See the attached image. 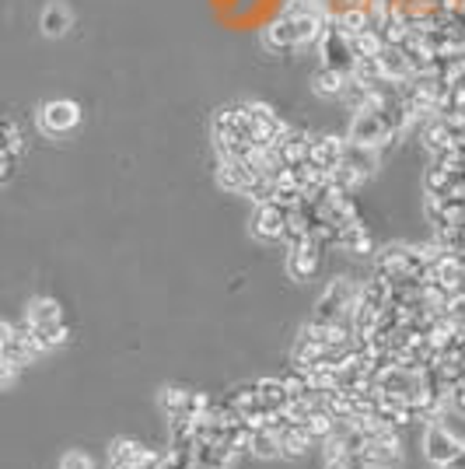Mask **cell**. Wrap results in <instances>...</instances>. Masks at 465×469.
<instances>
[{
  "mask_svg": "<svg viewBox=\"0 0 465 469\" xmlns=\"http://www.w3.org/2000/svg\"><path fill=\"white\" fill-rule=\"evenodd\" d=\"M381 49H385V43H381V32H378L375 25H371V28H364V32L354 39L357 60H360V56H364V60H378V53H381Z\"/></svg>",
  "mask_w": 465,
  "mask_h": 469,
  "instance_id": "603a6c76",
  "label": "cell"
},
{
  "mask_svg": "<svg viewBox=\"0 0 465 469\" xmlns=\"http://www.w3.org/2000/svg\"><path fill=\"white\" fill-rule=\"evenodd\" d=\"M210 396L207 393H189V417H199V413H207L210 410Z\"/></svg>",
  "mask_w": 465,
  "mask_h": 469,
  "instance_id": "83f0119b",
  "label": "cell"
},
{
  "mask_svg": "<svg viewBox=\"0 0 465 469\" xmlns=\"http://www.w3.org/2000/svg\"><path fill=\"white\" fill-rule=\"evenodd\" d=\"M347 70H332V67H318L315 70V77H311V91L318 95V98H339L343 88H347Z\"/></svg>",
  "mask_w": 465,
  "mask_h": 469,
  "instance_id": "9a60e30c",
  "label": "cell"
},
{
  "mask_svg": "<svg viewBox=\"0 0 465 469\" xmlns=\"http://www.w3.org/2000/svg\"><path fill=\"white\" fill-rule=\"evenodd\" d=\"M252 179H259L245 161H235V158H217V182H221L227 193H242L252 186Z\"/></svg>",
  "mask_w": 465,
  "mask_h": 469,
  "instance_id": "30bf717a",
  "label": "cell"
},
{
  "mask_svg": "<svg viewBox=\"0 0 465 469\" xmlns=\"http://www.w3.org/2000/svg\"><path fill=\"white\" fill-rule=\"evenodd\" d=\"M32 326H56V322H64V309H60V301L56 298H35L32 305H28V315H25Z\"/></svg>",
  "mask_w": 465,
  "mask_h": 469,
  "instance_id": "ac0fdd59",
  "label": "cell"
},
{
  "mask_svg": "<svg viewBox=\"0 0 465 469\" xmlns=\"http://www.w3.org/2000/svg\"><path fill=\"white\" fill-rule=\"evenodd\" d=\"M318 263H322V249L315 242H301V246L288 249V273L294 280H311L318 273Z\"/></svg>",
  "mask_w": 465,
  "mask_h": 469,
  "instance_id": "ba28073f",
  "label": "cell"
},
{
  "mask_svg": "<svg viewBox=\"0 0 465 469\" xmlns=\"http://www.w3.org/2000/svg\"><path fill=\"white\" fill-rule=\"evenodd\" d=\"M364 469H396L402 463V442H368V445L357 452Z\"/></svg>",
  "mask_w": 465,
  "mask_h": 469,
  "instance_id": "52a82bcc",
  "label": "cell"
},
{
  "mask_svg": "<svg viewBox=\"0 0 465 469\" xmlns=\"http://www.w3.org/2000/svg\"><path fill=\"white\" fill-rule=\"evenodd\" d=\"M378 67H381V81H385V85H406V81L413 77L402 46H385V49L378 53Z\"/></svg>",
  "mask_w": 465,
  "mask_h": 469,
  "instance_id": "9c48e42d",
  "label": "cell"
},
{
  "mask_svg": "<svg viewBox=\"0 0 465 469\" xmlns=\"http://www.w3.org/2000/svg\"><path fill=\"white\" fill-rule=\"evenodd\" d=\"M451 144H455V134L444 127L441 116H434V119L423 123V148H427V155L430 158H441Z\"/></svg>",
  "mask_w": 465,
  "mask_h": 469,
  "instance_id": "7c38bea8",
  "label": "cell"
},
{
  "mask_svg": "<svg viewBox=\"0 0 465 469\" xmlns=\"http://www.w3.org/2000/svg\"><path fill=\"white\" fill-rule=\"evenodd\" d=\"M161 410L168 413V421H176V417H189V389H182V385H168V389L161 393Z\"/></svg>",
  "mask_w": 465,
  "mask_h": 469,
  "instance_id": "44dd1931",
  "label": "cell"
},
{
  "mask_svg": "<svg viewBox=\"0 0 465 469\" xmlns=\"http://www.w3.org/2000/svg\"><path fill=\"white\" fill-rule=\"evenodd\" d=\"M326 358V343H315V340H305V336H298V343H294V354H290V368H298V372H305L311 368L315 361Z\"/></svg>",
  "mask_w": 465,
  "mask_h": 469,
  "instance_id": "ffe728a7",
  "label": "cell"
},
{
  "mask_svg": "<svg viewBox=\"0 0 465 469\" xmlns=\"http://www.w3.org/2000/svg\"><path fill=\"white\" fill-rule=\"evenodd\" d=\"M357 294H360V291H357L350 280H343V277L332 280L329 288H326V294L315 301L311 319H315V322H336V319H343V315H354Z\"/></svg>",
  "mask_w": 465,
  "mask_h": 469,
  "instance_id": "7a4b0ae2",
  "label": "cell"
},
{
  "mask_svg": "<svg viewBox=\"0 0 465 469\" xmlns=\"http://www.w3.org/2000/svg\"><path fill=\"white\" fill-rule=\"evenodd\" d=\"M277 151H280V161H284L288 168H298V165H305V161H308V134L290 127L288 134H284V140L277 144Z\"/></svg>",
  "mask_w": 465,
  "mask_h": 469,
  "instance_id": "8fae6325",
  "label": "cell"
},
{
  "mask_svg": "<svg viewBox=\"0 0 465 469\" xmlns=\"http://www.w3.org/2000/svg\"><path fill=\"white\" fill-rule=\"evenodd\" d=\"M277 438H280V455H284V459H301V455L315 445L308 438V431L298 424H284L277 431Z\"/></svg>",
  "mask_w": 465,
  "mask_h": 469,
  "instance_id": "5bb4252c",
  "label": "cell"
},
{
  "mask_svg": "<svg viewBox=\"0 0 465 469\" xmlns=\"http://www.w3.org/2000/svg\"><path fill=\"white\" fill-rule=\"evenodd\" d=\"M343 148H347L343 137H332V134L308 137V165L322 168V172H332L343 161Z\"/></svg>",
  "mask_w": 465,
  "mask_h": 469,
  "instance_id": "8992f818",
  "label": "cell"
},
{
  "mask_svg": "<svg viewBox=\"0 0 465 469\" xmlns=\"http://www.w3.org/2000/svg\"><path fill=\"white\" fill-rule=\"evenodd\" d=\"M284 228H288V210L280 203H256V210H252V235L259 242H277L284 235Z\"/></svg>",
  "mask_w": 465,
  "mask_h": 469,
  "instance_id": "277c9868",
  "label": "cell"
},
{
  "mask_svg": "<svg viewBox=\"0 0 465 469\" xmlns=\"http://www.w3.org/2000/svg\"><path fill=\"white\" fill-rule=\"evenodd\" d=\"M284 389H288V396H311L308 389V379H305V372H298V368H290L288 375H284Z\"/></svg>",
  "mask_w": 465,
  "mask_h": 469,
  "instance_id": "484cf974",
  "label": "cell"
},
{
  "mask_svg": "<svg viewBox=\"0 0 465 469\" xmlns=\"http://www.w3.org/2000/svg\"><path fill=\"white\" fill-rule=\"evenodd\" d=\"M252 455H259V459H277L280 455V438H277V431H252V448H248Z\"/></svg>",
  "mask_w": 465,
  "mask_h": 469,
  "instance_id": "cb8c5ba5",
  "label": "cell"
},
{
  "mask_svg": "<svg viewBox=\"0 0 465 469\" xmlns=\"http://www.w3.org/2000/svg\"><path fill=\"white\" fill-rule=\"evenodd\" d=\"M423 186H427V197H448L451 193V172L444 168L441 161H430V168L423 176Z\"/></svg>",
  "mask_w": 465,
  "mask_h": 469,
  "instance_id": "7402d4cb",
  "label": "cell"
},
{
  "mask_svg": "<svg viewBox=\"0 0 465 469\" xmlns=\"http://www.w3.org/2000/svg\"><path fill=\"white\" fill-rule=\"evenodd\" d=\"M339 455H347V448L339 442V434H332L322 442V463H332V459H339Z\"/></svg>",
  "mask_w": 465,
  "mask_h": 469,
  "instance_id": "4316f807",
  "label": "cell"
},
{
  "mask_svg": "<svg viewBox=\"0 0 465 469\" xmlns=\"http://www.w3.org/2000/svg\"><path fill=\"white\" fill-rule=\"evenodd\" d=\"M81 123V106L70 98H53L39 109V130L49 137H64Z\"/></svg>",
  "mask_w": 465,
  "mask_h": 469,
  "instance_id": "3957f363",
  "label": "cell"
},
{
  "mask_svg": "<svg viewBox=\"0 0 465 469\" xmlns=\"http://www.w3.org/2000/svg\"><path fill=\"white\" fill-rule=\"evenodd\" d=\"M144 452H147V448L140 445V442H133V438H119V442H112L109 466L112 469H136L140 463H144Z\"/></svg>",
  "mask_w": 465,
  "mask_h": 469,
  "instance_id": "2e32d148",
  "label": "cell"
},
{
  "mask_svg": "<svg viewBox=\"0 0 465 469\" xmlns=\"http://www.w3.org/2000/svg\"><path fill=\"white\" fill-rule=\"evenodd\" d=\"M227 406L235 410V413H242V417H248L252 410H259V396H256V382L252 385H238L231 396H227Z\"/></svg>",
  "mask_w": 465,
  "mask_h": 469,
  "instance_id": "d4e9b609",
  "label": "cell"
},
{
  "mask_svg": "<svg viewBox=\"0 0 465 469\" xmlns=\"http://www.w3.org/2000/svg\"><path fill=\"white\" fill-rule=\"evenodd\" d=\"M0 389H4V379H0Z\"/></svg>",
  "mask_w": 465,
  "mask_h": 469,
  "instance_id": "4dcf8cb0",
  "label": "cell"
},
{
  "mask_svg": "<svg viewBox=\"0 0 465 469\" xmlns=\"http://www.w3.org/2000/svg\"><path fill=\"white\" fill-rule=\"evenodd\" d=\"M39 25H43V32L49 36V39H60V36H66V32H70V25H74V15H70V7H66V4L53 0V4H45V11H43V18H39Z\"/></svg>",
  "mask_w": 465,
  "mask_h": 469,
  "instance_id": "4fadbf2b",
  "label": "cell"
},
{
  "mask_svg": "<svg viewBox=\"0 0 465 469\" xmlns=\"http://www.w3.org/2000/svg\"><path fill=\"white\" fill-rule=\"evenodd\" d=\"M11 176H15V158L4 155V151H0V186H4V182L11 179Z\"/></svg>",
  "mask_w": 465,
  "mask_h": 469,
  "instance_id": "f1b7e54d",
  "label": "cell"
},
{
  "mask_svg": "<svg viewBox=\"0 0 465 469\" xmlns=\"http://www.w3.org/2000/svg\"><path fill=\"white\" fill-rule=\"evenodd\" d=\"M423 448H427V459H430L434 466L444 469L459 452H462V442H459L444 424H430L427 427V434H423Z\"/></svg>",
  "mask_w": 465,
  "mask_h": 469,
  "instance_id": "5b68a950",
  "label": "cell"
},
{
  "mask_svg": "<svg viewBox=\"0 0 465 469\" xmlns=\"http://www.w3.org/2000/svg\"><path fill=\"white\" fill-rule=\"evenodd\" d=\"M256 396H259V406L269 410V413H280V410H284V403L290 400L280 379H259L256 382Z\"/></svg>",
  "mask_w": 465,
  "mask_h": 469,
  "instance_id": "e0dca14e",
  "label": "cell"
},
{
  "mask_svg": "<svg viewBox=\"0 0 465 469\" xmlns=\"http://www.w3.org/2000/svg\"><path fill=\"white\" fill-rule=\"evenodd\" d=\"M15 336V322H7V319H0V343H7Z\"/></svg>",
  "mask_w": 465,
  "mask_h": 469,
  "instance_id": "f546056e",
  "label": "cell"
},
{
  "mask_svg": "<svg viewBox=\"0 0 465 469\" xmlns=\"http://www.w3.org/2000/svg\"><path fill=\"white\" fill-rule=\"evenodd\" d=\"M336 427H339V421L332 417L329 410H311L308 421H305V431H308V438L315 442V445H322L326 438H332V434H336Z\"/></svg>",
  "mask_w": 465,
  "mask_h": 469,
  "instance_id": "d6986e66",
  "label": "cell"
},
{
  "mask_svg": "<svg viewBox=\"0 0 465 469\" xmlns=\"http://www.w3.org/2000/svg\"><path fill=\"white\" fill-rule=\"evenodd\" d=\"M392 140H399V137L385 112H354V116H350V144L381 151V148H389Z\"/></svg>",
  "mask_w": 465,
  "mask_h": 469,
  "instance_id": "6da1fadb",
  "label": "cell"
}]
</instances>
